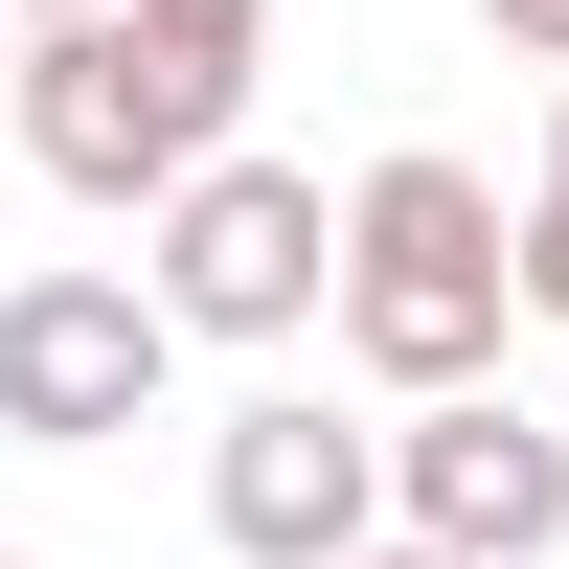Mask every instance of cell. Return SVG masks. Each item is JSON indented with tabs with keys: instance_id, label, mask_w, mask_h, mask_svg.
Here are the masks:
<instances>
[{
	"instance_id": "6da1fadb",
	"label": "cell",
	"mask_w": 569,
	"mask_h": 569,
	"mask_svg": "<svg viewBox=\"0 0 569 569\" xmlns=\"http://www.w3.org/2000/svg\"><path fill=\"white\" fill-rule=\"evenodd\" d=\"M228 114H251V69H228V46H182V23H137V0L23 23V160L69 182V206H160V182H206Z\"/></svg>"
},
{
	"instance_id": "7a4b0ae2",
	"label": "cell",
	"mask_w": 569,
	"mask_h": 569,
	"mask_svg": "<svg viewBox=\"0 0 569 569\" xmlns=\"http://www.w3.org/2000/svg\"><path fill=\"white\" fill-rule=\"evenodd\" d=\"M501 319H525V228L479 160H365L342 182V342L388 388H479Z\"/></svg>"
},
{
	"instance_id": "3957f363",
	"label": "cell",
	"mask_w": 569,
	"mask_h": 569,
	"mask_svg": "<svg viewBox=\"0 0 569 569\" xmlns=\"http://www.w3.org/2000/svg\"><path fill=\"white\" fill-rule=\"evenodd\" d=\"M160 297H182V342H297V319H342V206H319L297 160H251L228 137L206 182H160Z\"/></svg>"
},
{
	"instance_id": "277c9868",
	"label": "cell",
	"mask_w": 569,
	"mask_h": 569,
	"mask_svg": "<svg viewBox=\"0 0 569 569\" xmlns=\"http://www.w3.org/2000/svg\"><path fill=\"white\" fill-rule=\"evenodd\" d=\"M160 365H182L160 273H23V297H0V433L23 456H114L137 410H160Z\"/></svg>"
},
{
	"instance_id": "5b68a950",
	"label": "cell",
	"mask_w": 569,
	"mask_h": 569,
	"mask_svg": "<svg viewBox=\"0 0 569 569\" xmlns=\"http://www.w3.org/2000/svg\"><path fill=\"white\" fill-rule=\"evenodd\" d=\"M206 525L251 547V569H342V547H388V433H342L319 388L228 410V433H206Z\"/></svg>"
},
{
	"instance_id": "8992f818",
	"label": "cell",
	"mask_w": 569,
	"mask_h": 569,
	"mask_svg": "<svg viewBox=\"0 0 569 569\" xmlns=\"http://www.w3.org/2000/svg\"><path fill=\"white\" fill-rule=\"evenodd\" d=\"M388 525H433V547H479V569L569 547V433H547V410H501V388H410V433H388Z\"/></svg>"
},
{
	"instance_id": "52a82bcc",
	"label": "cell",
	"mask_w": 569,
	"mask_h": 569,
	"mask_svg": "<svg viewBox=\"0 0 569 569\" xmlns=\"http://www.w3.org/2000/svg\"><path fill=\"white\" fill-rule=\"evenodd\" d=\"M137 23H182V46H228V69H251V46H273V0H137Z\"/></svg>"
},
{
	"instance_id": "ba28073f",
	"label": "cell",
	"mask_w": 569,
	"mask_h": 569,
	"mask_svg": "<svg viewBox=\"0 0 569 569\" xmlns=\"http://www.w3.org/2000/svg\"><path fill=\"white\" fill-rule=\"evenodd\" d=\"M525 319H569V182L525 206Z\"/></svg>"
},
{
	"instance_id": "9c48e42d",
	"label": "cell",
	"mask_w": 569,
	"mask_h": 569,
	"mask_svg": "<svg viewBox=\"0 0 569 569\" xmlns=\"http://www.w3.org/2000/svg\"><path fill=\"white\" fill-rule=\"evenodd\" d=\"M479 23H501V46H525V69H569V0H479Z\"/></svg>"
},
{
	"instance_id": "30bf717a",
	"label": "cell",
	"mask_w": 569,
	"mask_h": 569,
	"mask_svg": "<svg viewBox=\"0 0 569 569\" xmlns=\"http://www.w3.org/2000/svg\"><path fill=\"white\" fill-rule=\"evenodd\" d=\"M342 569H479V547H433V525H388V547H342Z\"/></svg>"
},
{
	"instance_id": "8fae6325",
	"label": "cell",
	"mask_w": 569,
	"mask_h": 569,
	"mask_svg": "<svg viewBox=\"0 0 569 569\" xmlns=\"http://www.w3.org/2000/svg\"><path fill=\"white\" fill-rule=\"evenodd\" d=\"M547 182H569V91H547Z\"/></svg>"
},
{
	"instance_id": "7c38bea8",
	"label": "cell",
	"mask_w": 569,
	"mask_h": 569,
	"mask_svg": "<svg viewBox=\"0 0 569 569\" xmlns=\"http://www.w3.org/2000/svg\"><path fill=\"white\" fill-rule=\"evenodd\" d=\"M23 23H69V0H23Z\"/></svg>"
},
{
	"instance_id": "4fadbf2b",
	"label": "cell",
	"mask_w": 569,
	"mask_h": 569,
	"mask_svg": "<svg viewBox=\"0 0 569 569\" xmlns=\"http://www.w3.org/2000/svg\"><path fill=\"white\" fill-rule=\"evenodd\" d=\"M0 569H23V547H0Z\"/></svg>"
}]
</instances>
